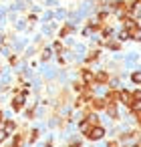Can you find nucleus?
<instances>
[{
	"label": "nucleus",
	"mask_w": 141,
	"mask_h": 147,
	"mask_svg": "<svg viewBox=\"0 0 141 147\" xmlns=\"http://www.w3.org/2000/svg\"><path fill=\"white\" fill-rule=\"evenodd\" d=\"M103 133H105V129L101 127V125H95V127H91V129H87V137L89 139H93V141H97V139H101L103 137Z\"/></svg>",
	"instance_id": "f257e3e1"
},
{
	"label": "nucleus",
	"mask_w": 141,
	"mask_h": 147,
	"mask_svg": "<svg viewBox=\"0 0 141 147\" xmlns=\"http://www.w3.org/2000/svg\"><path fill=\"white\" fill-rule=\"evenodd\" d=\"M125 30H127V34H131L133 38L139 34V26H137V22H135V20H131V18H127V20H125Z\"/></svg>",
	"instance_id": "f03ea898"
},
{
	"label": "nucleus",
	"mask_w": 141,
	"mask_h": 147,
	"mask_svg": "<svg viewBox=\"0 0 141 147\" xmlns=\"http://www.w3.org/2000/svg\"><path fill=\"white\" fill-rule=\"evenodd\" d=\"M117 99H121V101H123V103H125L127 107H133V101H131V95H129L127 91H119V97H117Z\"/></svg>",
	"instance_id": "7ed1b4c3"
},
{
	"label": "nucleus",
	"mask_w": 141,
	"mask_h": 147,
	"mask_svg": "<svg viewBox=\"0 0 141 147\" xmlns=\"http://www.w3.org/2000/svg\"><path fill=\"white\" fill-rule=\"evenodd\" d=\"M22 105H24V99H22V95H16V97H14V101H12V107H14L16 111H20V109H22Z\"/></svg>",
	"instance_id": "20e7f679"
},
{
	"label": "nucleus",
	"mask_w": 141,
	"mask_h": 147,
	"mask_svg": "<svg viewBox=\"0 0 141 147\" xmlns=\"http://www.w3.org/2000/svg\"><path fill=\"white\" fill-rule=\"evenodd\" d=\"M131 101H133V105H137V103H141V91H135V93L131 95Z\"/></svg>",
	"instance_id": "39448f33"
},
{
	"label": "nucleus",
	"mask_w": 141,
	"mask_h": 147,
	"mask_svg": "<svg viewBox=\"0 0 141 147\" xmlns=\"http://www.w3.org/2000/svg\"><path fill=\"white\" fill-rule=\"evenodd\" d=\"M107 111H109V115H111V117H115V115H117V109H115V105H113V103H109V105H107Z\"/></svg>",
	"instance_id": "423d86ee"
},
{
	"label": "nucleus",
	"mask_w": 141,
	"mask_h": 147,
	"mask_svg": "<svg viewBox=\"0 0 141 147\" xmlns=\"http://www.w3.org/2000/svg\"><path fill=\"white\" fill-rule=\"evenodd\" d=\"M93 105H95L97 109H103V107H105V101H103V99H95V101H93Z\"/></svg>",
	"instance_id": "0eeeda50"
},
{
	"label": "nucleus",
	"mask_w": 141,
	"mask_h": 147,
	"mask_svg": "<svg viewBox=\"0 0 141 147\" xmlns=\"http://www.w3.org/2000/svg\"><path fill=\"white\" fill-rule=\"evenodd\" d=\"M97 81H99V83H105V81H107V73H99V75H97Z\"/></svg>",
	"instance_id": "6e6552de"
},
{
	"label": "nucleus",
	"mask_w": 141,
	"mask_h": 147,
	"mask_svg": "<svg viewBox=\"0 0 141 147\" xmlns=\"http://www.w3.org/2000/svg\"><path fill=\"white\" fill-rule=\"evenodd\" d=\"M83 77H85V81H87V83H91V81H93V75H91L89 71H85V73H83Z\"/></svg>",
	"instance_id": "1a4fd4ad"
},
{
	"label": "nucleus",
	"mask_w": 141,
	"mask_h": 147,
	"mask_svg": "<svg viewBox=\"0 0 141 147\" xmlns=\"http://www.w3.org/2000/svg\"><path fill=\"white\" fill-rule=\"evenodd\" d=\"M12 129H14V123H12V121H8V123H6V127H4V131L8 133V131H12Z\"/></svg>",
	"instance_id": "9d476101"
},
{
	"label": "nucleus",
	"mask_w": 141,
	"mask_h": 147,
	"mask_svg": "<svg viewBox=\"0 0 141 147\" xmlns=\"http://www.w3.org/2000/svg\"><path fill=\"white\" fill-rule=\"evenodd\" d=\"M131 79H133L135 83H139V81H141V75H139V73H133V77H131Z\"/></svg>",
	"instance_id": "9b49d317"
},
{
	"label": "nucleus",
	"mask_w": 141,
	"mask_h": 147,
	"mask_svg": "<svg viewBox=\"0 0 141 147\" xmlns=\"http://www.w3.org/2000/svg\"><path fill=\"white\" fill-rule=\"evenodd\" d=\"M4 139H6V131H4V129H0V143H2Z\"/></svg>",
	"instance_id": "f8f14e48"
},
{
	"label": "nucleus",
	"mask_w": 141,
	"mask_h": 147,
	"mask_svg": "<svg viewBox=\"0 0 141 147\" xmlns=\"http://www.w3.org/2000/svg\"><path fill=\"white\" fill-rule=\"evenodd\" d=\"M135 38H137V40H141V30H139V34H137V36H135Z\"/></svg>",
	"instance_id": "ddd939ff"
},
{
	"label": "nucleus",
	"mask_w": 141,
	"mask_h": 147,
	"mask_svg": "<svg viewBox=\"0 0 141 147\" xmlns=\"http://www.w3.org/2000/svg\"><path fill=\"white\" fill-rule=\"evenodd\" d=\"M0 121H2V113H0Z\"/></svg>",
	"instance_id": "4468645a"
}]
</instances>
